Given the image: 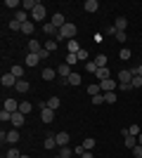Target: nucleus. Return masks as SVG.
Masks as SVG:
<instances>
[{
  "label": "nucleus",
  "mask_w": 142,
  "mask_h": 158,
  "mask_svg": "<svg viewBox=\"0 0 142 158\" xmlns=\"http://www.w3.org/2000/svg\"><path fill=\"white\" fill-rule=\"evenodd\" d=\"M5 142L17 144V142H19V130H10V132H7V139H5Z\"/></svg>",
  "instance_id": "b1692460"
},
{
  "label": "nucleus",
  "mask_w": 142,
  "mask_h": 158,
  "mask_svg": "<svg viewBox=\"0 0 142 158\" xmlns=\"http://www.w3.org/2000/svg\"><path fill=\"white\" fill-rule=\"evenodd\" d=\"M26 47H28V54H41V52H43V45H41V43H38L36 38H31V40H28V43H26Z\"/></svg>",
  "instance_id": "423d86ee"
},
{
  "label": "nucleus",
  "mask_w": 142,
  "mask_h": 158,
  "mask_svg": "<svg viewBox=\"0 0 142 158\" xmlns=\"http://www.w3.org/2000/svg\"><path fill=\"white\" fill-rule=\"evenodd\" d=\"M45 106H47V109H52V111H57V109L62 106V99H59V97H50V99L45 102Z\"/></svg>",
  "instance_id": "4468645a"
},
{
  "label": "nucleus",
  "mask_w": 142,
  "mask_h": 158,
  "mask_svg": "<svg viewBox=\"0 0 142 158\" xmlns=\"http://www.w3.org/2000/svg\"><path fill=\"white\" fill-rule=\"evenodd\" d=\"M71 73H74V71H71V66H69L67 61H64V64H59V66H57V76H59L62 80H67L69 76H71Z\"/></svg>",
  "instance_id": "39448f33"
},
{
  "label": "nucleus",
  "mask_w": 142,
  "mask_h": 158,
  "mask_svg": "<svg viewBox=\"0 0 142 158\" xmlns=\"http://www.w3.org/2000/svg\"><path fill=\"white\" fill-rule=\"evenodd\" d=\"M116 40H118V43H126V40H128L126 31H116Z\"/></svg>",
  "instance_id": "c03bdc74"
},
{
  "label": "nucleus",
  "mask_w": 142,
  "mask_h": 158,
  "mask_svg": "<svg viewBox=\"0 0 142 158\" xmlns=\"http://www.w3.org/2000/svg\"><path fill=\"white\" fill-rule=\"evenodd\" d=\"M90 102H93L95 106H100V104H104V94H97V97H90Z\"/></svg>",
  "instance_id": "ea45409f"
},
{
  "label": "nucleus",
  "mask_w": 142,
  "mask_h": 158,
  "mask_svg": "<svg viewBox=\"0 0 142 158\" xmlns=\"http://www.w3.org/2000/svg\"><path fill=\"white\" fill-rule=\"evenodd\" d=\"M7 26L12 28V31H21V26H24V24H19V21H17V19H12V21H10V24H7Z\"/></svg>",
  "instance_id": "58836bf2"
},
{
  "label": "nucleus",
  "mask_w": 142,
  "mask_h": 158,
  "mask_svg": "<svg viewBox=\"0 0 142 158\" xmlns=\"http://www.w3.org/2000/svg\"><path fill=\"white\" fill-rule=\"evenodd\" d=\"M130 85H133V87H142V76H133Z\"/></svg>",
  "instance_id": "79ce46f5"
},
{
  "label": "nucleus",
  "mask_w": 142,
  "mask_h": 158,
  "mask_svg": "<svg viewBox=\"0 0 142 158\" xmlns=\"http://www.w3.org/2000/svg\"><path fill=\"white\" fill-rule=\"evenodd\" d=\"M104 33H107V35H116V26H109Z\"/></svg>",
  "instance_id": "603ef678"
},
{
  "label": "nucleus",
  "mask_w": 142,
  "mask_h": 158,
  "mask_svg": "<svg viewBox=\"0 0 142 158\" xmlns=\"http://www.w3.org/2000/svg\"><path fill=\"white\" fill-rule=\"evenodd\" d=\"M57 146V139H54V135H47L45 139H43V149L45 151H50V149H54Z\"/></svg>",
  "instance_id": "1a4fd4ad"
},
{
  "label": "nucleus",
  "mask_w": 142,
  "mask_h": 158,
  "mask_svg": "<svg viewBox=\"0 0 142 158\" xmlns=\"http://www.w3.org/2000/svg\"><path fill=\"white\" fill-rule=\"evenodd\" d=\"M137 144H140V146H142V135H140V137H137Z\"/></svg>",
  "instance_id": "6e6d98bb"
},
{
  "label": "nucleus",
  "mask_w": 142,
  "mask_h": 158,
  "mask_svg": "<svg viewBox=\"0 0 142 158\" xmlns=\"http://www.w3.org/2000/svg\"><path fill=\"white\" fill-rule=\"evenodd\" d=\"M10 73L17 76V78H24V66H21V64H14L12 69H10Z\"/></svg>",
  "instance_id": "a878e982"
},
{
  "label": "nucleus",
  "mask_w": 142,
  "mask_h": 158,
  "mask_svg": "<svg viewBox=\"0 0 142 158\" xmlns=\"http://www.w3.org/2000/svg\"><path fill=\"white\" fill-rule=\"evenodd\" d=\"M133 76H142V64L137 66V69H133Z\"/></svg>",
  "instance_id": "864d4df0"
},
{
  "label": "nucleus",
  "mask_w": 142,
  "mask_h": 158,
  "mask_svg": "<svg viewBox=\"0 0 142 158\" xmlns=\"http://www.w3.org/2000/svg\"><path fill=\"white\" fill-rule=\"evenodd\" d=\"M45 14H47L45 5H43V2H38V7L31 12V19H33V21H45Z\"/></svg>",
  "instance_id": "f03ea898"
},
{
  "label": "nucleus",
  "mask_w": 142,
  "mask_h": 158,
  "mask_svg": "<svg viewBox=\"0 0 142 158\" xmlns=\"http://www.w3.org/2000/svg\"><path fill=\"white\" fill-rule=\"evenodd\" d=\"M5 111H10V113H17V111H19V104H17L14 99H5Z\"/></svg>",
  "instance_id": "a211bd4d"
},
{
  "label": "nucleus",
  "mask_w": 142,
  "mask_h": 158,
  "mask_svg": "<svg viewBox=\"0 0 142 158\" xmlns=\"http://www.w3.org/2000/svg\"><path fill=\"white\" fill-rule=\"evenodd\" d=\"M104 94V104H114L116 102V92H102Z\"/></svg>",
  "instance_id": "f704fd0d"
},
{
  "label": "nucleus",
  "mask_w": 142,
  "mask_h": 158,
  "mask_svg": "<svg viewBox=\"0 0 142 158\" xmlns=\"http://www.w3.org/2000/svg\"><path fill=\"white\" fill-rule=\"evenodd\" d=\"M133 80V69L130 71H121L118 73V83H130Z\"/></svg>",
  "instance_id": "5701e85b"
},
{
  "label": "nucleus",
  "mask_w": 142,
  "mask_h": 158,
  "mask_svg": "<svg viewBox=\"0 0 142 158\" xmlns=\"http://www.w3.org/2000/svg\"><path fill=\"white\" fill-rule=\"evenodd\" d=\"M83 149H85V151H93V149H95V139L93 137H85V139H83Z\"/></svg>",
  "instance_id": "7c9ffc66"
},
{
  "label": "nucleus",
  "mask_w": 142,
  "mask_h": 158,
  "mask_svg": "<svg viewBox=\"0 0 142 158\" xmlns=\"http://www.w3.org/2000/svg\"><path fill=\"white\" fill-rule=\"evenodd\" d=\"M43 45H45V50L47 52H54V50H57V45H59V43H57V40H45V43H43Z\"/></svg>",
  "instance_id": "2f4dec72"
},
{
  "label": "nucleus",
  "mask_w": 142,
  "mask_h": 158,
  "mask_svg": "<svg viewBox=\"0 0 142 158\" xmlns=\"http://www.w3.org/2000/svg\"><path fill=\"white\" fill-rule=\"evenodd\" d=\"M38 64H41L38 54H26V66H38Z\"/></svg>",
  "instance_id": "bb28decb"
},
{
  "label": "nucleus",
  "mask_w": 142,
  "mask_h": 158,
  "mask_svg": "<svg viewBox=\"0 0 142 158\" xmlns=\"http://www.w3.org/2000/svg\"><path fill=\"white\" fill-rule=\"evenodd\" d=\"M14 87H17V92H21V94H24V92H28V87H31V85H28V80H26V78H19Z\"/></svg>",
  "instance_id": "2eb2a0df"
},
{
  "label": "nucleus",
  "mask_w": 142,
  "mask_h": 158,
  "mask_svg": "<svg viewBox=\"0 0 142 158\" xmlns=\"http://www.w3.org/2000/svg\"><path fill=\"white\" fill-rule=\"evenodd\" d=\"M52 26H57V28H62L64 26V24H67V21H64V17H62V12H57V14H52Z\"/></svg>",
  "instance_id": "6ab92c4d"
},
{
  "label": "nucleus",
  "mask_w": 142,
  "mask_h": 158,
  "mask_svg": "<svg viewBox=\"0 0 142 158\" xmlns=\"http://www.w3.org/2000/svg\"><path fill=\"white\" fill-rule=\"evenodd\" d=\"M126 146H128V149H135V146H137V137L128 135V137H126Z\"/></svg>",
  "instance_id": "c9c22d12"
},
{
  "label": "nucleus",
  "mask_w": 142,
  "mask_h": 158,
  "mask_svg": "<svg viewBox=\"0 0 142 158\" xmlns=\"http://www.w3.org/2000/svg\"><path fill=\"white\" fill-rule=\"evenodd\" d=\"M21 31L26 33V35H33V31H36V26H33V21H26L24 26H21Z\"/></svg>",
  "instance_id": "72a5a7b5"
},
{
  "label": "nucleus",
  "mask_w": 142,
  "mask_h": 158,
  "mask_svg": "<svg viewBox=\"0 0 142 158\" xmlns=\"http://www.w3.org/2000/svg\"><path fill=\"white\" fill-rule=\"evenodd\" d=\"M128 132L133 135V137H140V135H142V132H140V127H137V125H130V127H128Z\"/></svg>",
  "instance_id": "de8ad7c7"
},
{
  "label": "nucleus",
  "mask_w": 142,
  "mask_h": 158,
  "mask_svg": "<svg viewBox=\"0 0 142 158\" xmlns=\"http://www.w3.org/2000/svg\"><path fill=\"white\" fill-rule=\"evenodd\" d=\"M19 111L24 113V116H28V113L33 111V104H31V102H19Z\"/></svg>",
  "instance_id": "4be33fe9"
},
{
  "label": "nucleus",
  "mask_w": 142,
  "mask_h": 158,
  "mask_svg": "<svg viewBox=\"0 0 142 158\" xmlns=\"http://www.w3.org/2000/svg\"><path fill=\"white\" fill-rule=\"evenodd\" d=\"M100 87H102V92H116L118 83H116L114 78H109V80H102V83H100Z\"/></svg>",
  "instance_id": "7ed1b4c3"
},
{
  "label": "nucleus",
  "mask_w": 142,
  "mask_h": 158,
  "mask_svg": "<svg viewBox=\"0 0 142 158\" xmlns=\"http://www.w3.org/2000/svg\"><path fill=\"white\" fill-rule=\"evenodd\" d=\"M14 19L19 21V24H26V21H28V14L24 12V10H17V12H14Z\"/></svg>",
  "instance_id": "393cba45"
},
{
  "label": "nucleus",
  "mask_w": 142,
  "mask_h": 158,
  "mask_svg": "<svg viewBox=\"0 0 142 158\" xmlns=\"http://www.w3.org/2000/svg\"><path fill=\"white\" fill-rule=\"evenodd\" d=\"M54 139H57V146H67L69 144V132H57V135H54Z\"/></svg>",
  "instance_id": "9d476101"
},
{
  "label": "nucleus",
  "mask_w": 142,
  "mask_h": 158,
  "mask_svg": "<svg viewBox=\"0 0 142 158\" xmlns=\"http://www.w3.org/2000/svg\"><path fill=\"white\" fill-rule=\"evenodd\" d=\"M17 80H19L17 76H12V73L7 71V73H2V78H0V83H2L5 87H14V85H17Z\"/></svg>",
  "instance_id": "20e7f679"
},
{
  "label": "nucleus",
  "mask_w": 142,
  "mask_h": 158,
  "mask_svg": "<svg viewBox=\"0 0 142 158\" xmlns=\"http://www.w3.org/2000/svg\"><path fill=\"white\" fill-rule=\"evenodd\" d=\"M19 5H21L19 0H5V7H7V10H14V12H17V7H19Z\"/></svg>",
  "instance_id": "e433bc0d"
},
{
  "label": "nucleus",
  "mask_w": 142,
  "mask_h": 158,
  "mask_svg": "<svg viewBox=\"0 0 142 158\" xmlns=\"http://www.w3.org/2000/svg\"><path fill=\"white\" fill-rule=\"evenodd\" d=\"M5 158H21V153H19V149H14V146H12V149L5 153Z\"/></svg>",
  "instance_id": "4c0bfd02"
},
{
  "label": "nucleus",
  "mask_w": 142,
  "mask_h": 158,
  "mask_svg": "<svg viewBox=\"0 0 142 158\" xmlns=\"http://www.w3.org/2000/svg\"><path fill=\"white\" fill-rule=\"evenodd\" d=\"M114 26H116V31H126V26H128V19H126V17H118Z\"/></svg>",
  "instance_id": "c85d7f7f"
},
{
  "label": "nucleus",
  "mask_w": 142,
  "mask_h": 158,
  "mask_svg": "<svg viewBox=\"0 0 142 158\" xmlns=\"http://www.w3.org/2000/svg\"><path fill=\"white\" fill-rule=\"evenodd\" d=\"M54 158H62V156H54Z\"/></svg>",
  "instance_id": "4d7b16f0"
},
{
  "label": "nucleus",
  "mask_w": 142,
  "mask_h": 158,
  "mask_svg": "<svg viewBox=\"0 0 142 158\" xmlns=\"http://www.w3.org/2000/svg\"><path fill=\"white\" fill-rule=\"evenodd\" d=\"M81 158H95V156H93V151H85V153H83Z\"/></svg>",
  "instance_id": "5fc2aeb1"
},
{
  "label": "nucleus",
  "mask_w": 142,
  "mask_h": 158,
  "mask_svg": "<svg viewBox=\"0 0 142 158\" xmlns=\"http://www.w3.org/2000/svg\"><path fill=\"white\" fill-rule=\"evenodd\" d=\"M54 76H57V69L43 66V80H54Z\"/></svg>",
  "instance_id": "ddd939ff"
},
{
  "label": "nucleus",
  "mask_w": 142,
  "mask_h": 158,
  "mask_svg": "<svg viewBox=\"0 0 142 158\" xmlns=\"http://www.w3.org/2000/svg\"><path fill=\"white\" fill-rule=\"evenodd\" d=\"M78 61H88V50H78Z\"/></svg>",
  "instance_id": "a18cd8bd"
},
{
  "label": "nucleus",
  "mask_w": 142,
  "mask_h": 158,
  "mask_svg": "<svg viewBox=\"0 0 142 158\" xmlns=\"http://www.w3.org/2000/svg\"><path fill=\"white\" fill-rule=\"evenodd\" d=\"M67 64H78V54H67Z\"/></svg>",
  "instance_id": "49530a36"
},
{
  "label": "nucleus",
  "mask_w": 142,
  "mask_h": 158,
  "mask_svg": "<svg viewBox=\"0 0 142 158\" xmlns=\"http://www.w3.org/2000/svg\"><path fill=\"white\" fill-rule=\"evenodd\" d=\"M118 57H121V59H123V61H128V59H130V57H133V52H130L128 47H121V50H118Z\"/></svg>",
  "instance_id": "473e14b6"
},
{
  "label": "nucleus",
  "mask_w": 142,
  "mask_h": 158,
  "mask_svg": "<svg viewBox=\"0 0 142 158\" xmlns=\"http://www.w3.org/2000/svg\"><path fill=\"white\" fill-rule=\"evenodd\" d=\"M67 50H69V54H78V50H81V45H78V40H67Z\"/></svg>",
  "instance_id": "f8f14e48"
},
{
  "label": "nucleus",
  "mask_w": 142,
  "mask_h": 158,
  "mask_svg": "<svg viewBox=\"0 0 142 158\" xmlns=\"http://www.w3.org/2000/svg\"><path fill=\"white\" fill-rule=\"evenodd\" d=\"M133 156H135V158H142V146H140V144L133 149Z\"/></svg>",
  "instance_id": "8fccbe9b"
},
{
  "label": "nucleus",
  "mask_w": 142,
  "mask_h": 158,
  "mask_svg": "<svg viewBox=\"0 0 142 158\" xmlns=\"http://www.w3.org/2000/svg\"><path fill=\"white\" fill-rule=\"evenodd\" d=\"M57 31H59V28H57V26H52V21L43 24V33H47V35H57Z\"/></svg>",
  "instance_id": "412c9836"
},
{
  "label": "nucleus",
  "mask_w": 142,
  "mask_h": 158,
  "mask_svg": "<svg viewBox=\"0 0 142 158\" xmlns=\"http://www.w3.org/2000/svg\"><path fill=\"white\" fill-rule=\"evenodd\" d=\"M93 61L97 64V69H104V66H107V54H97Z\"/></svg>",
  "instance_id": "c756f323"
},
{
  "label": "nucleus",
  "mask_w": 142,
  "mask_h": 158,
  "mask_svg": "<svg viewBox=\"0 0 142 158\" xmlns=\"http://www.w3.org/2000/svg\"><path fill=\"white\" fill-rule=\"evenodd\" d=\"M88 94H90V97H97V94H102L100 83H90V85H88Z\"/></svg>",
  "instance_id": "aec40b11"
},
{
  "label": "nucleus",
  "mask_w": 142,
  "mask_h": 158,
  "mask_svg": "<svg viewBox=\"0 0 142 158\" xmlns=\"http://www.w3.org/2000/svg\"><path fill=\"white\" fill-rule=\"evenodd\" d=\"M85 71L88 73H97V64H95V61H88V64H85Z\"/></svg>",
  "instance_id": "37998d69"
},
{
  "label": "nucleus",
  "mask_w": 142,
  "mask_h": 158,
  "mask_svg": "<svg viewBox=\"0 0 142 158\" xmlns=\"http://www.w3.org/2000/svg\"><path fill=\"white\" fill-rule=\"evenodd\" d=\"M41 120H43V123H52V120H54V111H52V109H47V106H41Z\"/></svg>",
  "instance_id": "0eeeda50"
},
{
  "label": "nucleus",
  "mask_w": 142,
  "mask_h": 158,
  "mask_svg": "<svg viewBox=\"0 0 142 158\" xmlns=\"http://www.w3.org/2000/svg\"><path fill=\"white\" fill-rule=\"evenodd\" d=\"M118 90H121V92H128V90H133V85H130V83H118Z\"/></svg>",
  "instance_id": "09e8293b"
},
{
  "label": "nucleus",
  "mask_w": 142,
  "mask_h": 158,
  "mask_svg": "<svg viewBox=\"0 0 142 158\" xmlns=\"http://www.w3.org/2000/svg\"><path fill=\"white\" fill-rule=\"evenodd\" d=\"M71 153H74V149H69V146H62V158H71Z\"/></svg>",
  "instance_id": "a19ab883"
},
{
  "label": "nucleus",
  "mask_w": 142,
  "mask_h": 158,
  "mask_svg": "<svg viewBox=\"0 0 142 158\" xmlns=\"http://www.w3.org/2000/svg\"><path fill=\"white\" fill-rule=\"evenodd\" d=\"M83 10H85V12H97V10H100V2H97V0H85Z\"/></svg>",
  "instance_id": "f3484780"
},
{
  "label": "nucleus",
  "mask_w": 142,
  "mask_h": 158,
  "mask_svg": "<svg viewBox=\"0 0 142 158\" xmlns=\"http://www.w3.org/2000/svg\"><path fill=\"white\" fill-rule=\"evenodd\" d=\"M10 123H12V125H14V130H19V127L24 125V113H21V111L12 113V120H10Z\"/></svg>",
  "instance_id": "6e6552de"
},
{
  "label": "nucleus",
  "mask_w": 142,
  "mask_h": 158,
  "mask_svg": "<svg viewBox=\"0 0 142 158\" xmlns=\"http://www.w3.org/2000/svg\"><path fill=\"white\" fill-rule=\"evenodd\" d=\"M76 31H78V28H76V24H64V26L59 28V31H57V35H54V40H57V43H64V40H74L76 38Z\"/></svg>",
  "instance_id": "f257e3e1"
},
{
  "label": "nucleus",
  "mask_w": 142,
  "mask_h": 158,
  "mask_svg": "<svg viewBox=\"0 0 142 158\" xmlns=\"http://www.w3.org/2000/svg\"><path fill=\"white\" fill-rule=\"evenodd\" d=\"M21 158H28V156H21Z\"/></svg>",
  "instance_id": "13d9d810"
},
{
  "label": "nucleus",
  "mask_w": 142,
  "mask_h": 158,
  "mask_svg": "<svg viewBox=\"0 0 142 158\" xmlns=\"http://www.w3.org/2000/svg\"><path fill=\"white\" fill-rule=\"evenodd\" d=\"M38 57H41V61H45V59H47V57H50V52H47L45 47H43V52H41V54H38Z\"/></svg>",
  "instance_id": "3c124183"
},
{
  "label": "nucleus",
  "mask_w": 142,
  "mask_h": 158,
  "mask_svg": "<svg viewBox=\"0 0 142 158\" xmlns=\"http://www.w3.org/2000/svg\"><path fill=\"white\" fill-rule=\"evenodd\" d=\"M67 85H81V73H71L67 78Z\"/></svg>",
  "instance_id": "cd10ccee"
},
{
  "label": "nucleus",
  "mask_w": 142,
  "mask_h": 158,
  "mask_svg": "<svg viewBox=\"0 0 142 158\" xmlns=\"http://www.w3.org/2000/svg\"><path fill=\"white\" fill-rule=\"evenodd\" d=\"M95 76H97V80H109L111 78V71H109V66H104V69H97V73H95Z\"/></svg>",
  "instance_id": "9b49d317"
},
{
  "label": "nucleus",
  "mask_w": 142,
  "mask_h": 158,
  "mask_svg": "<svg viewBox=\"0 0 142 158\" xmlns=\"http://www.w3.org/2000/svg\"><path fill=\"white\" fill-rule=\"evenodd\" d=\"M140 43H142V35H140Z\"/></svg>",
  "instance_id": "bf43d9fd"
},
{
  "label": "nucleus",
  "mask_w": 142,
  "mask_h": 158,
  "mask_svg": "<svg viewBox=\"0 0 142 158\" xmlns=\"http://www.w3.org/2000/svg\"><path fill=\"white\" fill-rule=\"evenodd\" d=\"M38 2H41V0H24L21 7H24V12H33L36 7H38Z\"/></svg>",
  "instance_id": "dca6fc26"
}]
</instances>
